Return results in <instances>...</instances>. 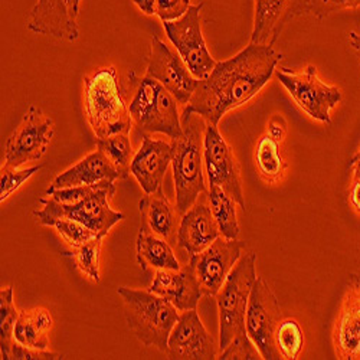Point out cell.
<instances>
[{
	"mask_svg": "<svg viewBox=\"0 0 360 360\" xmlns=\"http://www.w3.org/2000/svg\"><path fill=\"white\" fill-rule=\"evenodd\" d=\"M281 58L273 46L250 44L226 61L217 63L212 72L199 81L180 115L182 122L198 114L206 123L218 126L226 112L247 104L261 91Z\"/></svg>",
	"mask_w": 360,
	"mask_h": 360,
	"instance_id": "1",
	"label": "cell"
},
{
	"mask_svg": "<svg viewBox=\"0 0 360 360\" xmlns=\"http://www.w3.org/2000/svg\"><path fill=\"white\" fill-rule=\"evenodd\" d=\"M84 108L86 120L97 139L118 133H130L133 120L126 104L117 70L104 67L84 78Z\"/></svg>",
	"mask_w": 360,
	"mask_h": 360,
	"instance_id": "2",
	"label": "cell"
},
{
	"mask_svg": "<svg viewBox=\"0 0 360 360\" xmlns=\"http://www.w3.org/2000/svg\"><path fill=\"white\" fill-rule=\"evenodd\" d=\"M184 133L172 140V169L176 193V209L184 215L200 195L207 193L205 185L203 134L206 122L193 114L184 120Z\"/></svg>",
	"mask_w": 360,
	"mask_h": 360,
	"instance_id": "3",
	"label": "cell"
},
{
	"mask_svg": "<svg viewBox=\"0 0 360 360\" xmlns=\"http://www.w3.org/2000/svg\"><path fill=\"white\" fill-rule=\"evenodd\" d=\"M123 300L124 317L131 333L147 347L166 353L172 330L179 320V310L163 297L150 290L118 287Z\"/></svg>",
	"mask_w": 360,
	"mask_h": 360,
	"instance_id": "4",
	"label": "cell"
},
{
	"mask_svg": "<svg viewBox=\"0 0 360 360\" xmlns=\"http://www.w3.org/2000/svg\"><path fill=\"white\" fill-rule=\"evenodd\" d=\"M257 254L248 252L235 264L233 269L217 294L219 310L221 352L232 342H252L247 333L245 317L251 288L257 277Z\"/></svg>",
	"mask_w": 360,
	"mask_h": 360,
	"instance_id": "5",
	"label": "cell"
},
{
	"mask_svg": "<svg viewBox=\"0 0 360 360\" xmlns=\"http://www.w3.org/2000/svg\"><path fill=\"white\" fill-rule=\"evenodd\" d=\"M115 195L112 180H104L93 185L85 196L72 203H59L52 198L41 199L44 205L34 215L41 225L51 226L56 219H72L91 229L97 236L104 238L110 229L124 219L122 212L110 206L111 198Z\"/></svg>",
	"mask_w": 360,
	"mask_h": 360,
	"instance_id": "6",
	"label": "cell"
},
{
	"mask_svg": "<svg viewBox=\"0 0 360 360\" xmlns=\"http://www.w3.org/2000/svg\"><path fill=\"white\" fill-rule=\"evenodd\" d=\"M177 100L167 88L152 77L139 79L130 103L133 124L143 136L162 133L172 140L182 136L184 126L179 115Z\"/></svg>",
	"mask_w": 360,
	"mask_h": 360,
	"instance_id": "7",
	"label": "cell"
},
{
	"mask_svg": "<svg viewBox=\"0 0 360 360\" xmlns=\"http://www.w3.org/2000/svg\"><path fill=\"white\" fill-rule=\"evenodd\" d=\"M281 321V309L273 290L258 277L251 288L247 309V333L265 360L283 359L276 345V330Z\"/></svg>",
	"mask_w": 360,
	"mask_h": 360,
	"instance_id": "8",
	"label": "cell"
},
{
	"mask_svg": "<svg viewBox=\"0 0 360 360\" xmlns=\"http://www.w3.org/2000/svg\"><path fill=\"white\" fill-rule=\"evenodd\" d=\"M277 78L304 112L320 123H332L330 111L340 103L342 91L338 86L324 84L314 65H309L303 72L283 68L277 72Z\"/></svg>",
	"mask_w": 360,
	"mask_h": 360,
	"instance_id": "9",
	"label": "cell"
},
{
	"mask_svg": "<svg viewBox=\"0 0 360 360\" xmlns=\"http://www.w3.org/2000/svg\"><path fill=\"white\" fill-rule=\"evenodd\" d=\"M203 2L192 5L188 12L179 19L163 22L165 32L176 48L191 72L198 79H205L212 72L217 61L207 51L200 23V11Z\"/></svg>",
	"mask_w": 360,
	"mask_h": 360,
	"instance_id": "10",
	"label": "cell"
},
{
	"mask_svg": "<svg viewBox=\"0 0 360 360\" xmlns=\"http://www.w3.org/2000/svg\"><path fill=\"white\" fill-rule=\"evenodd\" d=\"M203 160L209 186L224 189L241 209H245L241 174L232 148L218 130V126L206 123L203 134Z\"/></svg>",
	"mask_w": 360,
	"mask_h": 360,
	"instance_id": "11",
	"label": "cell"
},
{
	"mask_svg": "<svg viewBox=\"0 0 360 360\" xmlns=\"http://www.w3.org/2000/svg\"><path fill=\"white\" fill-rule=\"evenodd\" d=\"M53 137V122L35 105L29 107L6 143L5 166H20L39 160Z\"/></svg>",
	"mask_w": 360,
	"mask_h": 360,
	"instance_id": "12",
	"label": "cell"
},
{
	"mask_svg": "<svg viewBox=\"0 0 360 360\" xmlns=\"http://www.w3.org/2000/svg\"><path fill=\"white\" fill-rule=\"evenodd\" d=\"M147 77L167 88L179 104L186 105L195 94L199 81L179 53L173 52L159 37H153L147 64Z\"/></svg>",
	"mask_w": 360,
	"mask_h": 360,
	"instance_id": "13",
	"label": "cell"
},
{
	"mask_svg": "<svg viewBox=\"0 0 360 360\" xmlns=\"http://www.w3.org/2000/svg\"><path fill=\"white\" fill-rule=\"evenodd\" d=\"M244 248V241L219 236L200 254L191 257V262L205 295L217 297L235 264L243 257Z\"/></svg>",
	"mask_w": 360,
	"mask_h": 360,
	"instance_id": "14",
	"label": "cell"
},
{
	"mask_svg": "<svg viewBox=\"0 0 360 360\" xmlns=\"http://www.w3.org/2000/svg\"><path fill=\"white\" fill-rule=\"evenodd\" d=\"M167 359L212 360L218 359L214 338L207 333L196 309L182 311L167 342Z\"/></svg>",
	"mask_w": 360,
	"mask_h": 360,
	"instance_id": "15",
	"label": "cell"
},
{
	"mask_svg": "<svg viewBox=\"0 0 360 360\" xmlns=\"http://www.w3.org/2000/svg\"><path fill=\"white\" fill-rule=\"evenodd\" d=\"M307 13V0H255L251 42L274 46L284 27Z\"/></svg>",
	"mask_w": 360,
	"mask_h": 360,
	"instance_id": "16",
	"label": "cell"
},
{
	"mask_svg": "<svg viewBox=\"0 0 360 360\" xmlns=\"http://www.w3.org/2000/svg\"><path fill=\"white\" fill-rule=\"evenodd\" d=\"M172 165V144L143 136L137 153L133 156L130 173L137 179L146 195L162 189L166 172Z\"/></svg>",
	"mask_w": 360,
	"mask_h": 360,
	"instance_id": "17",
	"label": "cell"
},
{
	"mask_svg": "<svg viewBox=\"0 0 360 360\" xmlns=\"http://www.w3.org/2000/svg\"><path fill=\"white\" fill-rule=\"evenodd\" d=\"M219 236L221 232L206 195V200H196L180 218L176 241L180 250H184L189 257H195Z\"/></svg>",
	"mask_w": 360,
	"mask_h": 360,
	"instance_id": "18",
	"label": "cell"
},
{
	"mask_svg": "<svg viewBox=\"0 0 360 360\" xmlns=\"http://www.w3.org/2000/svg\"><path fill=\"white\" fill-rule=\"evenodd\" d=\"M148 290L167 300L179 311L196 309L203 294L191 261L184 268L156 271Z\"/></svg>",
	"mask_w": 360,
	"mask_h": 360,
	"instance_id": "19",
	"label": "cell"
},
{
	"mask_svg": "<svg viewBox=\"0 0 360 360\" xmlns=\"http://www.w3.org/2000/svg\"><path fill=\"white\" fill-rule=\"evenodd\" d=\"M26 26L34 34L58 41L72 42L79 38V27L70 12L67 0H38Z\"/></svg>",
	"mask_w": 360,
	"mask_h": 360,
	"instance_id": "20",
	"label": "cell"
},
{
	"mask_svg": "<svg viewBox=\"0 0 360 360\" xmlns=\"http://www.w3.org/2000/svg\"><path fill=\"white\" fill-rule=\"evenodd\" d=\"M333 343L339 359H360V287L350 281L335 323Z\"/></svg>",
	"mask_w": 360,
	"mask_h": 360,
	"instance_id": "21",
	"label": "cell"
},
{
	"mask_svg": "<svg viewBox=\"0 0 360 360\" xmlns=\"http://www.w3.org/2000/svg\"><path fill=\"white\" fill-rule=\"evenodd\" d=\"M122 179V174L114 167V165L107 159L101 150L86 155L72 167L67 169L61 174H58L48 191L75 188V186H91L104 182V180Z\"/></svg>",
	"mask_w": 360,
	"mask_h": 360,
	"instance_id": "22",
	"label": "cell"
},
{
	"mask_svg": "<svg viewBox=\"0 0 360 360\" xmlns=\"http://www.w3.org/2000/svg\"><path fill=\"white\" fill-rule=\"evenodd\" d=\"M139 207L141 215V228L165 238L166 241H170L177 235L180 214L165 196L162 189L155 193L146 195L140 200Z\"/></svg>",
	"mask_w": 360,
	"mask_h": 360,
	"instance_id": "23",
	"label": "cell"
},
{
	"mask_svg": "<svg viewBox=\"0 0 360 360\" xmlns=\"http://www.w3.org/2000/svg\"><path fill=\"white\" fill-rule=\"evenodd\" d=\"M137 262L144 273L160 271V269L182 268L176 258L174 251L165 238L140 228L136 243Z\"/></svg>",
	"mask_w": 360,
	"mask_h": 360,
	"instance_id": "24",
	"label": "cell"
},
{
	"mask_svg": "<svg viewBox=\"0 0 360 360\" xmlns=\"http://www.w3.org/2000/svg\"><path fill=\"white\" fill-rule=\"evenodd\" d=\"M52 316L46 309L22 310L15 326V340L26 347L48 350Z\"/></svg>",
	"mask_w": 360,
	"mask_h": 360,
	"instance_id": "25",
	"label": "cell"
},
{
	"mask_svg": "<svg viewBox=\"0 0 360 360\" xmlns=\"http://www.w3.org/2000/svg\"><path fill=\"white\" fill-rule=\"evenodd\" d=\"M207 200L211 206L212 215L219 228L221 236L226 239H238L239 229L236 217V202L224 189L218 186H209Z\"/></svg>",
	"mask_w": 360,
	"mask_h": 360,
	"instance_id": "26",
	"label": "cell"
},
{
	"mask_svg": "<svg viewBox=\"0 0 360 360\" xmlns=\"http://www.w3.org/2000/svg\"><path fill=\"white\" fill-rule=\"evenodd\" d=\"M255 163L264 179L276 182L284 172V160L280 153V143L271 136L264 134L255 150Z\"/></svg>",
	"mask_w": 360,
	"mask_h": 360,
	"instance_id": "27",
	"label": "cell"
},
{
	"mask_svg": "<svg viewBox=\"0 0 360 360\" xmlns=\"http://www.w3.org/2000/svg\"><path fill=\"white\" fill-rule=\"evenodd\" d=\"M97 147L120 172L122 179H126L130 173V165L133 160V146L129 134L118 133L105 139H97Z\"/></svg>",
	"mask_w": 360,
	"mask_h": 360,
	"instance_id": "28",
	"label": "cell"
},
{
	"mask_svg": "<svg viewBox=\"0 0 360 360\" xmlns=\"http://www.w3.org/2000/svg\"><path fill=\"white\" fill-rule=\"evenodd\" d=\"M19 313L13 302V288L5 287L0 291V347L2 359L9 360L15 342V326Z\"/></svg>",
	"mask_w": 360,
	"mask_h": 360,
	"instance_id": "29",
	"label": "cell"
},
{
	"mask_svg": "<svg viewBox=\"0 0 360 360\" xmlns=\"http://www.w3.org/2000/svg\"><path fill=\"white\" fill-rule=\"evenodd\" d=\"M276 345L283 359H297L304 346L303 328L295 319H284L276 330Z\"/></svg>",
	"mask_w": 360,
	"mask_h": 360,
	"instance_id": "30",
	"label": "cell"
},
{
	"mask_svg": "<svg viewBox=\"0 0 360 360\" xmlns=\"http://www.w3.org/2000/svg\"><path fill=\"white\" fill-rule=\"evenodd\" d=\"M101 239L103 238L100 236H94L93 239H89V241H86L81 247L72 250L79 271L94 283L100 281Z\"/></svg>",
	"mask_w": 360,
	"mask_h": 360,
	"instance_id": "31",
	"label": "cell"
},
{
	"mask_svg": "<svg viewBox=\"0 0 360 360\" xmlns=\"http://www.w3.org/2000/svg\"><path fill=\"white\" fill-rule=\"evenodd\" d=\"M133 2L144 15H158L162 22L179 19L192 6L191 0H133Z\"/></svg>",
	"mask_w": 360,
	"mask_h": 360,
	"instance_id": "32",
	"label": "cell"
},
{
	"mask_svg": "<svg viewBox=\"0 0 360 360\" xmlns=\"http://www.w3.org/2000/svg\"><path fill=\"white\" fill-rule=\"evenodd\" d=\"M51 226L58 231V233L64 238V241L72 250L81 247L82 244L89 241V239L97 236L91 229L72 219H56Z\"/></svg>",
	"mask_w": 360,
	"mask_h": 360,
	"instance_id": "33",
	"label": "cell"
},
{
	"mask_svg": "<svg viewBox=\"0 0 360 360\" xmlns=\"http://www.w3.org/2000/svg\"><path fill=\"white\" fill-rule=\"evenodd\" d=\"M39 170H41V166L27 167L23 170L4 166L2 182H0V200L5 202L13 192H16L26 182V180L31 179Z\"/></svg>",
	"mask_w": 360,
	"mask_h": 360,
	"instance_id": "34",
	"label": "cell"
},
{
	"mask_svg": "<svg viewBox=\"0 0 360 360\" xmlns=\"http://www.w3.org/2000/svg\"><path fill=\"white\" fill-rule=\"evenodd\" d=\"M357 6H360V0H307V13L323 20L336 12Z\"/></svg>",
	"mask_w": 360,
	"mask_h": 360,
	"instance_id": "35",
	"label": "cell"
},
{
	"mask_svg": "<svg viewBox=\"0 0 360 360\" xmlns=\"http://www.w3.org/2000/svg\"><path fill=\"white\" fill-rule=\"evenodd\" d=\"M11 359L16 360H25V359H34V360H58L63 359V354L55 353V352H48V350H39V349H31L26 347L16 340L13 342L12 346V354Z\"/></svg>",
	"mask_w": 360,
	"mask_h": 360,
	"instance_id": "36",
	"label": "cell"
},
{
	"mask_svg": "<svg viewBox=\"0 0 360 360\" xmlns=\"http://www.w3.org/2000/svg\"><path fill=\"white\" fill-rule=\"evenodd\" d=\"M218 359H262L258 349L252 342L239 343L232 342L226 349H224Z\"/></svg>",
	"mask_w": 360,
	"mask_h": 360,
	"instance_id": "37",
	"label": "cell"
},
{
	"mask_svg": "<svg viewBox=\"0 0 360 360\" xmlns=\"http://www.w3.org/2000/svg\"><path fill=\"white\" fill-rule=\"evenodd\" d=\"M266 134L271 136L274 140L281 143L287 136V122L281 114H276L268 122Z\"/></svg>",
	"mask_w": 360,
	"mask_h": 360,
	"instance_id": "38",
	"label": "cell"
},
{
	"mask_svg": "<svg viewBox=\"0 0 360 360\" xmlns=\"http://www.w3.org/2000/svg\"><path fill=\"white\" fill-rule=\"evenodd\" d=\"M349 200L352 207L360 214V179H353L349 188Z\"/></svg>",
	"mask_w": 360,
	"mask_h": 360,
	"instance_id": "39",
	"label": "cell"
},
{
	"mask_svg": "<svg viewBox=\"0 0 360 360\" xmlns=\"http://www.w3.org/2000/svg\"><path fill=\"white\" fill-rule=\"evenodd\" d=\"M349 167L353 172V179H360V148L356 152V155L350 159Z\"/></svg>",
	"mask_w": 360,
	"mask_h": 360,
	"instance_id": "40",
	"label": "cell"
},
{
	"mask_svg": "<svg viewBox=\"0 0 360 360\" xmlns=\"http://www.w3.org/2000/svg\"><path fill=\"white\" fill-rule=\"evenodd\" d=\"M349 44L354 49V52L359 58V63H360V35L356 34V32H350L349 34Z\"/></svg>",
	"mask_w": 360,
	"mask_h": 360,
	"instance_id": "41",
	"label": "cell"
},
{
	"mask_svg": "<svg viewBox=\"0 0 360 360\" xmlns=\"http://www.w3.org/2000/svg\"><path fill=\"white\" fill-rule=\"evenodd\" d=\"M67 2H68V8H70L71 15L77 19L78 15H79V4H81V0H67Z\"/></svg>",
	"mask_w": 360,
	"mask_h": 360,
	"instance_id": "42",
	"label": "cell"
},
{
	"mask_svg": "<svg viewBox=\"0 0 360 360\" xmlns=\"http://www.w3.org/2000/svg\"><path fill=\"white\" fill-rule=\"evenodd\" d=\"M349 281L353 283V284H357V285L360 287V271L356 273V274H352L350 278H349Z\"/></svg>",
	"mask_w": 360,
	"mask_h": 360,
	"instance_id": "43",
	"label": "cell"
}]
</instances>
